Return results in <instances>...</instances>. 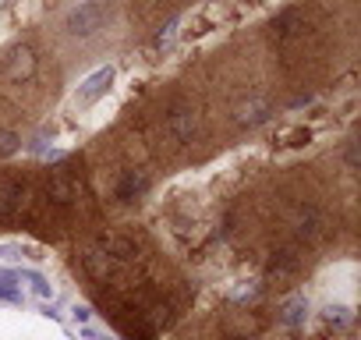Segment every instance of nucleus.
<instances>
[{
  "instance_id": "1",
  "label": "nucleus",
  "mask_w": 361,
  "mask_h": 340,
  "mask_svg": "<svg viewBox=\"0 0 361 340\" xmlns=\"http://www.w3.org/2000/svg\"><path fill=\"white\" fill-rule=\"evenodd\" d=\"M103 18H106V8L99 4V0H85V4H78L71 15H68V32L71 36H92V32H99V25H103Z\"/></svg>"
},
{
  "instance_id": "2",
  "label": "nucleus",
  "mask_w": 361,
  "mask_h": 340,
  "mask_svg": "<svg viewBox=\"0 0 361 340\" xmlns=\"http://www.w3.org/2000/svg\"><path fill=\"white\" fill-rule=\"evenodd\" d=\"M114 78H117V71L106 64V68H96L82 85H78V92H75V103L78 107H92V103H99L106 92H110V85H114Z\"/></svg>"
},
{
  "instance_id": "3",
  "label": "nucleus",
  "mask_w": 361,
  "mask_h": 340,
  "mask_svg": "<svg viewBox=\"0 0 361 340\" xmlns=\"http://www.w3.org/2000/svg\"><path fill=\"white\" fill-rule=\"evenodd\" d=\"M78 192H82V185H78V178L68 174V170H57V174L47 181V199L54 206H71L78 199Z\"/></svg>"
},
{
  "instance_id": "4",
  "label": "nucleus",
  "mask_w": 361,
  "mask_h": 340,
  "mask_svg": "<svg viewBox=\"0 0 361 340\" xmlns=\"http://www.w3.org/2000/svg\"><path fill=\"white\" fill-rule=\"evenodd\" d=\"M4 75H8V82H29L32 75H36V50L32 47H18L11 57H8V64H4Z\"/></svg>"
},
{
  "instance_id": "5",
  "label": "nucleus",
  "mask_w": 361,
  "mask_h": 340,
  "mask_svg": "<svg viewBox=\"0 0 361 340\" xmlns=\"http://www.w3.org/2000/svg\"><path fill=\"white\" fill-rule=\"evenodd\" d=\"M82 266H85V273L89 277H96V280H110V277H117L121 273V262L117 259H110L106 252H99V248H89L85 255H82Z\"/></svg>"
},
{
  "instance_id": "6",
  "label": "nucleus",
  "mask_w": 361,
  "mask_h": 340,
  "mask_svg": "<svg viewBox=\"0 0 361 340\" xmlns=\"http://www.w3.org/2000/svg\"><path fill=\"white\" fill-rule=\"evenodd\" d=\"M96 248H99V252H106L110 259H117L121 266L135 259V241H128V238H121V234H106V238H99V241H96Z\"/></svg>"
},
{
  "instance_id": "7",
  "label": "nucleus",
  "mask_w": 361,
  "mask_h": 340,
  "mask_svg": "<svg viewBox=\"0 0 361 340\" xmlns=\"http://www.w3.org/2000/svg\"><path fill=\"white\" fill-rule=\"evenodd\" d=\"M22 195H25V185L22 181H0V217H4V220L15 217L22 210V202H25Z\"/></svg>"
},
{
  "instance_id": "8",
  "label": "nucleus",
  "mask_w": 361,
  "mask_h": 340,
  "mask_svg": "<svg viewBox=\"0 0 361 340\" xmlns=\"http://www.w3.org/2000/svg\"><path fill=\"white\" fill-rule=\"evenodd\" d=\"M0 301H8V305H22L25 301V291H22L15 269H0Z\"/></svg>"
},
{
  "instance_id": "9",
  "label": "nucleus",
  "mask_w": 361,
  "mask_h": 340,
  "mask_svg": "<svg viewBox=\"0 0 361 340\" xmlns=\"http://www.w3.org/2000/svg\"><path fill=\"white\" fill-rule=\"evenodd\" d=\"M145 188H149V181H145L142 174H135V170H128V174L117 181V199H121V202H135Z\"/></svg>"
},
{
  "instance_id": "10",
  "label": "nucleus",
  "mask_w": 361,
  "mask_h": 340,
  "mask_svg": "<svg viewBox=\"0 0 361 340\" xmlns=\"http://www.w3.org/2000/svg\"><path fill=\"white\" fill-rule=\"evenodd\" d=\"M18 284H25L22 291H32L36 298H54L50 280H47L43 273H36V269H18Z\"/></svg>"
},
{
  "instance_id": "11",
  "label": "nucleus",
  "mask_w": 361,
  "mask_h": 340,
  "mask_svg": "<svg viewBox=\"0 0 361 340\" xmlns=\"http://www.w3.org/2000/svg\"><path fill=\"white\" fill-rule=\"evenodd\" d=\"M280 319H283V326L298 329V326H301V322L308 319V301H305L301 294H298V298H290V301L283 305V315H280Z\"/></svg>"
},
{
  "instance_id": "12",
  "label": "nucleus",
  "mask_w": 361,
  "mask_h": 340,
  "mask_svg": "<svg viewBox=\"0 0 361 340\" xmlns=\"http://www.w3.org/2000/svg\"><path fill=\"white\" fill-rule=\"evenodd\" d=\"M266 114H269V103L266 99H255V103H248L241 110V124H259V121H266Z\"/></svg>"
},
{
  "instance_id": "13",
  "label": "nucleus",
  "mask_w": 361,
  "mask_h": 340,
  "mask_svg": "<svg viewBox=\"0 0 361 340\" xmlns=\"http://www.w3.org/2000/svg\"><path fill=\"white\" fill-rule=\"evenodd\" d=\"M170 131H173L177 138H188V135L195 131V121H192V114H185V110H180V114H173V117H170Z\"/></svg>"
},
{
  "instance_id": "14",
  "label": "nucleus",
  "mask_w": 361,
  "mask_h": 340,
  "mask_svg": "<svg viewBox=\"0 0 361 340\" xmlns=\"http://www.w3.org/2000/svg\"><path fill=\"white\" fill-rule=\"evenodd\" d=\"M298 266H301V255H298V252H290V248H287V252H280V259H273V269H276V273H294Z\"/></svg>"
},
{
  "instance_id": "15",
  "label": "nucleus",
  "mask_w": 361,
  "mask_h": 340,
  "mask_svg": "<svg viewBox=\"0 0 361 340\" xmlns=\"http://www.w3.org/2000/svg\"><path fill=\"white\" fill-rule=\"evenodd\" d=\"M22 149V138L15 131H0V156H15Z\"/></svg>"
},
{
  "instance_id": "16",
  "label": "nucleus",
  "mask_w": 361,
  "mask_h": 340,
  "mask_svg": "<svg viewBox=\"0 0 361 340\" xmlns=\"http://www.w3.org/2000/svg\"><path fill=\"white\" fill-rule=\"evenodd\" d=\"M312 224H319V210H312V206H305V210L298 213V231H301V234H312V231H315Z\"/></svg>"
},
{
  "instance_id": "17",
  "label": "nucleus",
  "mask_w": 361,
  "mask_h": 340,
  "mask_svg": "<svg viewBox=\"0 0 361 340\" xmlns=\"http://www.w3.org/2000/svg\"><path fill=\"white\" fill-rule=\"evenodd\" d=\"M22 255H32V259H43V255H36L32 248H22V245H0V259H22Z\"/></svg>"
},
{
  "instance_id": "18",
  "label": "nucleus",
  "mask_w": 361,
  "mask_h": 340,
  "mask_svg": "<svg viewBox=\"0 0 361 340\" xmlns=\"http://www.w3.org/2000/svg\"><path fill=\"white\" fill-rule=\"evenodd\" d=\"M78 333H82L85 340H114L110 333H103V329H96L92 322H85V326H78Z\"/></svg>"
},
{
  "instance_id": "19",
  "label": "nucleus",
  "mask_w": 361,
  "mask_h": 340,
  "mask_svg": "<svg viewBox=\"0 0 361 340\" xmlns=\"http://www.w3.org/2000/svg\"><path fill=\"white\" fill-rule=\"evenodd\" d=\"M177 32H180V22H170V25H166V32H159V40H156V47H170Z\"/></svg>"
},
{
  "instance_id": "20",
  "label": "nucleus",
  "mask_w": 361,
  "mask_h": 340,
  "mask_svg": "<svg viewBox=\"0 0 361 340\" xmlns=\"http://www.w3.org/2000/svg\"><path fill=\"white\" fill-rule=\"evenodd\" d=\"M71 315H75V322H78V326L92 322V308H89V305H75V308H71Z\"/></svg>"
},
{
  "instance_id": "21",
  "label": "nucleus",
  "mask_w": 361,
  "mask_h": 340,
  "mask_svg": "<svg viewBox=\"0 0 361 340\" xmlns=\"http://www.w3.org/2000/svg\"><path fill=\"white\" fill-rule=\"evenodd\" d=\"M326 322H347V308L329 305V308H326Z\"/></svg>"
}]
</instances>
